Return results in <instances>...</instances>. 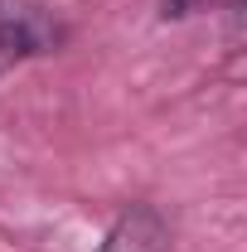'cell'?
I'll return each instance as SVG.
<instances>
[{
	"instance_id": "6da1fadb",
	"label": "cell",
	"mask_w": 247,
	"mask_h": 252,
	"mask_svg": "<svg viewBox=\"0 0 247 252\" xmlns=\"http://www.w3.org/2000/svg\"><path fill=\"white\" fill-rule=\"evenodd\" d=\"M59 44H63V30L49 10H39L30 0H0V78L30 59L54 54Z\"/></svg>"
},
{
	"instance_id": "3957f363",
	"label": "cell",
	"mask_w": 247,
	"mask_h": 252,
	"mask_svg": "<svg viewBox=\"0 0 247 252\" xmlns=\"http://www.w3.org/2000/svg\"><path fill=\"white\" fill-rule=\"evenodd\" d=\"M214 0H160V15L165 20H185V15H194V10H209Z\"/></svg>"
},
{
	"instance_id": "7a4b0ae2",
	"label": "cell",
	"mask_w": 247,
	"mask_h": 252,
	"mask_svg": "<svg viewBox=\"0 0 247 252\" xmlns=\"http://www.w3.org/2000/svg\"><path fill=\"white\" fill-rule=\"evenodd\" d=\"M97 252H170V223L155 204H131L117 214Z\"/></svg>"
}]
</instances>
